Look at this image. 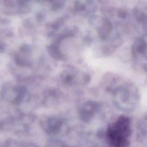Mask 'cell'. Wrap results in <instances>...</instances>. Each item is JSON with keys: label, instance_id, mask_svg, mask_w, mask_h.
Masks as SVG:
<instances>
[{"label": "cell", "instance_id": "cell-1", "mask_svg": "<svg viewBox=\"0 0 147 147\" xmlns=\"http://www.w3.org/2000/svg\"><path fill=\"white\" fill-rule=\"evenodd\" d=\"M130 133V119L125 116H121L109 126L107 139L113 147H125L129 143Z\"/></svg>", "mask_w": 147, "mask_h": 147}]
</instances>
